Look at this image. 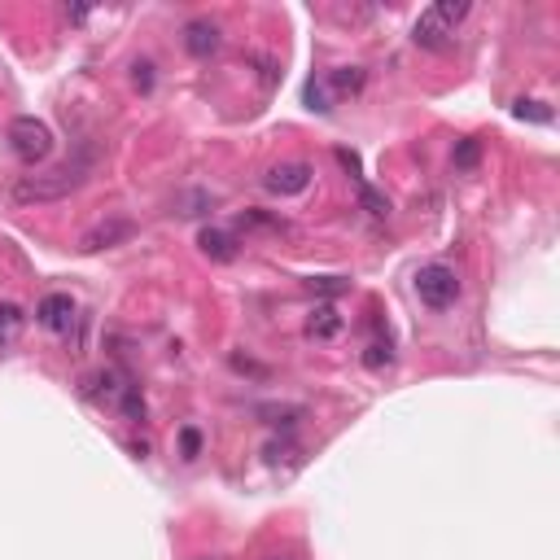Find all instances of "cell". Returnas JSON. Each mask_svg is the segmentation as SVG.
Segmentation results:
<instances>
[{
  "mask_svg": "<svg viewBox=\"0 0 560 560\" xmlns=\"http://www.w3.org/2000/svg\"><path fill=\"white\" fill-rule=\"evenodd\" d=\"M93 166H97L93 145H79L75 158H66L61 166L40 171V175H22V180L13 184V198H18L22 206H31V202H61V198H70L75 189H84V184H88Z\"/></svg>",
  "mask_w": 560,
  "mask_h": 560,
  "instance_id": "1",
  "label": "cell"
},
{
  "mask_svg": "<svg viewBox=\"0 0 560 560\" xmlns=\"http://www.w3.org/2000/svg\"><path fill=\"white\" fill-rule=\"evenodd\" d=\"M9 145L13 153L27 162V166H36V162H45L53 153V132L49 123H40L36 114H18L13 123H9Z\"/></svg>",
  "mask_w": 560,
  "mask_h": 560,
  "instance_id": "2",
  "label": "cell"
},
{
  "mask_svg": "<svg viewBox=\"0 0 560 560\" xmlns=\"http://www.w3.org/2000/svg\"><path fill=\"white\" fill-rule=\"evenodd\" d=\"M416 294L420 303L434 306V311H447V306L459 298V276L447 267V263H429L416 272Z\"/></svg>",
  "mask_w": 560,
  "mask_h": 560,
  "instance_id": "3",
  "label": "cell"
},
{
  "mask_svg": "<svg viewBox=\"0 0 560 560\" xmlns=\"http://www.w3.org/2000/svg\"><path fill=\"white\" fill-rule=\"evenodd\" d=\"M136 237V223L127 219V215H105L97 219L84 237H79V250L84 255H101V250H114V246H123V241H132Z\"/></svg>",
  "mask_w": 560,
  "mask_h": 560,
  "instance_id": "4",
  "label": "cell"
},
{
  "mask_svg": "<svg viewBox=\"0 0 560 560\" xmlns=\"http://www.w3.org/2000/svg\"><path fill=\"white\" fill-rule=\"evenodd\" d=\"M263 184H267V193H276V198H298V193H306V184H311V166H306V162H280V166H272V171L263 175Z\"/></svg>",
  "mask_w": 560,
  "mask_h": 560,
  "instance_id": "5",
  "label": "cell"
},
{
  "mask_svg": "<svg viewBox=\"0 0 560 560\" xmlns=\"http://www.w3.org/2000/svg\"><path fill=\"white\" fill-rule=\"evenodd\" d=\"M75 298L70 294H45L40 306H36V320L49 329V333H70L75 329Z\"/></svg>",
  "mask_w": 560,
  "mask_h": 560,
  "instance_id": "6",
  "label": "cell"
},
{
  "mask_svg": "<svg viewBox=\"0 0 560 560\" xmlns=\"http://www.w3.org/2000/svg\"><path fill=\"white\" fill-rule=\"evenodd\" d=\"M219 45H223V36H219V27H215L210 18H193V22L184 27V49L193 53L198 61L215 57V53H219Z\"/></svg>",
  "mask_w": 560,
  "mask_h": 560,
  "instance_id": "7",
  "label": "cell"
},
{
  "mask_svg": "<svg viewBox=\"0 0 560 560\" xmlns=\"http://www.w3.org/2000/svg\"><path fill=\"white\" fill-rule=\"evenodd\" d=\"M451 36H456V31H451L447 22H438L429 9L420 13V22H416V31H411V40H416L420 49H434V53L447 49V45H451Z\"/></svg>",
  "mask_w": 560,
  "mask_h": 560,
  "instance_id": "8",
  "label": "cell"
},
{
  "mask_svg": "<svg viewBox=\"0 0 560 560\" xmlns=\"http://www.w3.org/2000/svg\"><path fill=\"white\" fill-rule=\"evenodd\" d=\"M342 329H346V320H342V315H337L329 303L315 306V311L306 315V337H311V342H333Z\"/></svg>",
  "mask_w": 560,
  "mask_h": 560,
  "instance_id": "9",
  "label": "cell"
},
{
  "mask_svg": "<svg viewBox=\"0 0 560 560\" xmlns=\"http://www.w3.org/2000/svg\"><path fill=\"white\" fill-rule=\"evenodd\" d=\"M198 246H202V255L215 258V263L237 258V241H232L228 232H219V228H202V232H198Z\"/></svg>",
  "mask_w": 560,
  "mask_h": 560,
  "instance_id": "10",
  "label": "cell"
},
{
  "mask_svg": "<svg viewBox=\"0 0 560 560\" xmlns=\"http://www.w3.org/2000/svg\"><path fill=\"white\" fill-rule=\"evenodd\" d=\"M390 363H394V346H390V337H372L368 351H363V368L381 372V368H390Z\"/></svg>",
  "mask_w": 560,
  "mask_h": 560,
  "instance_id": "11",
  "label": "cell"
},
{
  "mask_svg": "<svg viewBox=\"0 0 560 560\" xmlns=\"http://www.w3.org/2000/svg\"><path fill=\"white\" fill-rule=\"evenodd\" d=\"M329 84H333V93H337V97L359 93V88H363V70H359V66H342V70H333V75H329Z\"/></svg>",
  "mask_w": 560,
  "mask_h": 560,
  "instance_id": "12",
  "label": "cell"
},
{
  "mask_svg": "<svg viewBox=\"0 0 560 560\" xmlns=\"http://www.w3.org/2000/svg\"><path fill=\"white\" fill-rule=\"evenodd\" d=\"M429 13H434L438 22H447V27L456 31V22H464V18H468V4H464V0H442V4H434Z\"/></svg>",
  "mask_w": 560,
  "mask_h": 560,
  "instance_id": "13",
  "label": "cell"
},
{
  "mask_svg": "<svg viewBox=\"0 0 560 560\" xmlns=\"http://www.w3.org/2000/svg\"><path fill=\"white\" fill-rule=\"evenodd\" d=\"M512 114H516V118H530V123H552V110H548V105H543V101H525V97H521V101H512Z\"/></svg>",
  "mask_w": 560,
  "mask_h": 560,
  "instance_id": "14",
  "label": "cell"
},
{
  "mask_svg": "<svg viewBox=\"0 0 560 560\" xmlns=\"http://www.w3.org/2000/svg\"><path fill=\"white\" fill-rule=\"evenodd\" d=\"M18 329H22V311H18L13 303H4L0 306V342H9Z\"/></svg>",
  "mask_w": 560,
  "mask_h": 560,
  "instance_id": "15",
  "label": "cell"
},
{
  "mask_svg": "<svg viewBox=\"0 0 560 560\" xmlns=\"http://www.w3.org/2000/svg\"><path fill=\"white\" fill-rule=\"evenodd\" d=\"M123 416L127 420H145V399L136 386H123Z\"/></svg>",
  "mask_w": 560,
  "mask_h": 560,
  "instance_id": "16",
  "label": "cell"
},
{
  "mask_svg": "<svg viewBox=\"0 0 560 560\" xmlns=\"http://www.w3.org/2000/svg\"><path fill=\"white\" fill-rule=\"evenodd\" d=\"M477 158H482V145H477L473 136L456 145V166H459V171H473V166H477Z\"/></svg>",
  "mask_w": 560,
  "mask_h": 560,
  "instance_id": "17",
  "label": "cell"
},
{
  "mask_svg": "<svg viewBox=\"0 0 560 560\" xmlns=\"http://www.w3.org/2000/svg\"><path fill=\"white\" fill-rule=\"evenodd\" d=\"M359 202L368 206V215H377V219H381V215H390V202H386L377 189H368V184H359Z\"/></svg>",
  "mask_w": 560,
  "mask_h": 560,
  "instance_id": "18",
  "label": "cell"
},
{
  "mask_svg": "<svg viewBox=\"0 0 560 560\" xmlns=\"http://www.w3.org/2000/svg\"><path fill=\"white\" fill-rule=\"evenodd\" d=\"M311 289H315V294H324V298H333V294H346V289H351V280H342V276H320V280H311Z\"/></svg>",
  "mask_w": 560,
  "mask_h": 560,
  "instance_id": "19",
  "label": "cell"
},
{
  "mask_svg": "<svg viewBox=\"0 0 560 560\" xmlns=\"http://www.w3.org/2000/svg\"><path fill=\"white\" fill-rule=\"evenodd\" d=\"M306 105H311V110H320V114H329V110H333L329 97H324V84H315V79L306 84Z\"/></svg>",
  "mask_w": 560,
  "mask_h": 560,
  "instance_id": "20",
  "label": "cell"
},
{
  "mask_svg": "<svg viewBox=\"0 0 560 560\" xmlns=\"http://www.w3.org/2000/svg\"><path fill=\"white\" fill-rule=\"evenodd\" d=\"M180 451H184V459H193L202 451V434L198 429H180Z\"/></svg>",
  "mask_w": 560,
  "mask_h": 560,
  "instance_id": "21",
  "label": "cell"
},
{
  "mask_svg": "<svg viewBox=\"0 0 560 560\" xmlns=\"http://www.w3.org/2000/svg\"><path fill=\"white\" fill-rule=\"evenodd\" d=\"M132 79H136V88H141V93H150V88H153V66H150V61H136V66H132Z\"/></svg>",
  "mask_w": 560,
  "mask_h": 560,
  "instance_id": "22",
  "label": "cell"
},
{
  "mask_svg": "<svg viewBox=\"0 0 560 560\" xmlns=\"http://www.w3.org/2000/svg\"><path fill=\"white\" fill-rule=\"evenodd\" d=\"M337 162H342V166H346V171L355 175L359 184H363V175H359V153H355V150H337Z\"/></svg>",
  "mask_w": 560,
  "mask_h": 560,
  "instance_id": "23",
  "label": "cell"
},
{
  "mask_svg": "<svg viewBox=\"0 0 560 560\" xmlns=\"http://www.w3.org/2000/svg\"><path fill=\"white\" fill-rule=\"evenodd\" d=\"M267 560H294V556H267Z\"/></svg>",
  "mask_w": 560,
  "mask_h": 560,
  "instance_id": "24",
  "label": "cell"
}]
</instances>
